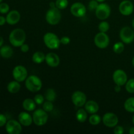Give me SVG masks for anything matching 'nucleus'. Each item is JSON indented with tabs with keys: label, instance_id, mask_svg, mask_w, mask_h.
<instances>
[{
	"label": "nucleus",
	"instance_id": "3c124183",
	"mask_svg": "<svg viewBox=\"0 0 134 134\" xmlns=\"http://www.w3.org/2000/svg\"><path fill=\"white\" fill-rule=\"evenodd\" d=\"M0 57H1V55H0Z\"/></svg>",
	"mask_w": 134,
	"mask_h": 134
},
{
	"label": "nucleus",
	"instance_id": "2f4dec72",
	"mask_svg": "<svg viewBox=\"0 0 134 134\" xmlns=\"http://www.w3.org/2000/svg\"><path fill=\"white\" fill-rule=\"evenodd\" d=\"M54 105L52 104V102L49 101H46L43 103V109L46 112H51L53 110Z\"/></svg>",
	"mask_w": 134,
	"mask_h": 134
},
{
	"label": "nucleus",
	"instance_id": "09e8293b",
	"mask_svg": "<svg viewBox=\"0 0 134 134\" xmlns=\"http://www.w3.org/2000/svg\"><path fill=\"white\" fill-rule=\"evenodd\" d=\"M132 122H133V124H134V115L133 116V118H132Z\"/></svg>",
	"mask_w": 134,
	"mask_h": 134
},
{
	"label": "nucleus",
	"instance_id": "a18cd8bd",
	"mask_svg": "<svg viewBox=\"0 0 134 134\" xmlns=\"http://www.w3.org/2000/svg\"><path fill=\"white\" fill-rule=\"evenodd\" d=\"M96 1H98V2H103V1H105V0H96Z\"/></svg>",
	"mask_w": 134,
	"mask_h": 134
},
{
	"label": "nucleus",
	"instance_id": "8fccbe9b",
	"mask_svg": "<svg viewBox=\"0 0 134 134\" xmlns=\"http://www.w3.org/2000/svg\"><path fill=\"white\" fill-rule=\"evenodd\" d=\"M2 1H3V0H0V3H1L2 2Z\"/></svg>",
	"mask_w": 134,
	"mask_h": 134
},
{
	"label": "nucleus",
	"instance_id": "79ce46f5",
	"mask_svg": "<svg viewBox=\"0 0 134 134\" xmlns=\"http://www.w3.org/2000/svg\"><path fill=\"white\" fill-rule=\"evenodd\" d=\"M3 43H4L3 38L2 37L0 36V48H1V47L3 46Z\"/></svg>",
	"mask_w": 134,
	"mask_h": 134
},
{
	"label": "nucleus",
	"instance_id": "0eeeda50",
	"mask_svg": "<svg viewBox=\"0 0 134 134\" xmlns=\"http://www.w3.org/2000/svg\"><path fill=\"white\" fill-rule=\"evenodd\" d=\"M13 78L15 81L21 82L26 81L27 77V71L23 65H16L13 70Z\"/></svg>",
	"mask_w": 134,
	"mask_h": 134
},
{
	"label": "nucleus",
	"instance_id": "37998d69",
	"mask_svg": "<svg viewBox=\"0 0 134 134\" xmlns=\"http://www.w3.org/2000/svg\"><path fill=\"white\" fill-rule=\"evenodd\" d=\"M49 6H50V8H54V7H56V3L54 2H51L49 4Z\"/></svg>",
	"mask_w": 134,
	"mask_h": 134
},
{
	"label": "nucleus",
	"instance_id": "de8ad7c7",
	"mask_svg": "<svg viewBox=\"0 0 134 134\" xmlns=\"http://www.w3.org/2000/svg\"><path fill=\"white\" fill-rule=\"evenodd\" d=\"M132 26H133V27L134 29V18H133V20H132Z\"/></svg>",
	"mask_w": 134,
	"mask_h": 134
},
{
	"label": "nucleus",
	"instance_id": "a19ab883",
	"mask_svg": "<svg viewBox=\"0 0 134 134\" xmlns=\"http://www.w3.org/2000/svg\"><path fill=\"white\" fill-rule=\"evenodd\" d=\"M115 90L116 92H119L121 90V86H119V85H116V86L115 87Z\"/></svg>",
	"mask_w": 134,
	"mask_h": 134
},
{
	"label": "nucleus",
	"instance_id": "5701e85b",
	"mask_svg": "<svg viewBox=\"0 0 134 134\" xmlns=\"http://www.w3.org/2000/svg\"><path fill=\"white\" fill-rule=\"evenodd\" d=\"M88 118V113L84 109H79L76 113V119L79 122H85Z\"/></svg>",
	"mask_w": 134,
	"mask_h": 134
},
{
	"label": "nucleus",
	"instance_id": "58836bf2",
	"mask_svg": "<svg viewBox=\"0 0 134 134\" xmlns=\"http://www.w3.org/2000/svg\"><path fill=\"white\" fill-rule=\"evenodd\" d=\"M20 50L22 52L26 53V52H27L29 51V50H30V47H29L28 44L24 43V44L20 47Z\"/></svg>",
	"mask_w": 134,
	"mask_h": 134
},
{
	"label": "nucleus",
	"instance_id": "a878e982",
	"mask_svg": "<svg viewBox=\"0 0 134 134\" xmlns=\"http://www.w3.org/2000/svg\"><path fill=\"white\" fill-rule=\"evenodd\" d=\"M124 109L129 113H134V97H132L126 100L124 105Z\"/></svg>",
	"mask_w": 134,
	"mask_h": 134
},
{
	"label": "nucleus",
	"instance_id": "f257e3e1",
	"mask_svg": "<svg viewBox=\"0 0 134 134\" xmlns=\"http://www.w3.org/2000/svg\"><path fill=\"white\" fill-rule=\"evenodd\" d=\"M26 39V32L21 28L13 30L9 37V42L14 47H20L25 43Z\"/></svg>",
	"mask_w": 134,
	"mask_h": 134
},
{
	"label": "nucleus",
	"instance_id": "4be33fe9",
	"mask_svg": "<svg viewBox=\"0 0 134 134\" xmlns=\"http://www.w3.org/2000/svg\"><path fill=\"white\" fill-rule=\"evenodd\" d=\"M22 107L24 109L27 111H33L35 109L36 107V103L34 99H31L30 98H27L24 99L22 103Z\"/></svg>",
	"mask_w": 134,
	"mask_h": 134
},
{
	"label": "nucleus",
	"instance_id": "a211bd4d",
	"mask_svg": "<svg viewBox=\"0 0 134 134\" xmlns=\"http://www.w3.org/2000/svg\"><path fill=\"white\" fill-rule=\"evenodd\" d=\"M18 119L19 122L24 126H30L34 122L32 116L27 112H21L18 115Z\"/></svg>",
	"mask_w": 134,
	"mask_h": 134
},
{
	"label": "nucleus",
	"instance_id": "b1692460",
	"mask_svg": "<svg viewBox=\"0 0 134 134\" xmlns=\"http://www.w3.org/2000/svg\"><path fill=\"white\" fill-rule=\"evenodd\" d=\"M46 55L42 52H35L32 56V60L35 64H41L45 61Z\"/></svg>",
	"mask_w": 134,
	"mask_h": 134
},
{
	"label": "nucleus",
	"instance_id": "c756f323",
	"mask_svg": "<svg viewBox=\"0 0 134 134\" xmlns=\"http://www.w3.org/2000/svg\"><path fill=\"white\" fill-rule=\"evenodd\" d=\"M109 24L107 22H106V21H102V22L99 23V26H98V28H99L100 32L106 33L109 30Z\"/></svg>",
	"mask_w": 134,
	"mask_h": 134
},
{
	"label": "nucleus",
	"instance_id": "f3484780",
	"mask_svg": "<svg viewBox=\"0 0 134 134\" xmlns=\"http://www.w3.org/2000/svg\"><path fill=\"white\" fill-rule=\"evenodd\" d=\"M21 18L20 14L18 10H13L7 13L6 16L7 23L9 25H15L20 21Z\"/></svg>",
	"mask_w": 134,
	"mask_h": 134
},
{
	"label": "nucleus",
	"instance_id": "423d86ee",
	"mask_svg": "<svg viewBox=\"0 0 134 134\" xmlns=\"http://www.w3.org/2000/svg\"><path fill=\"white\" fill-rule=\"evenodd\" d=\"M95 12L98 19L105 20L108 18L111 14V7L107 3H100L98 5Z\"/></svg>",
	"mask_w": 134,
	"mask_h": 134
},
{
	"label": "nucleus",
	"instance_id": "dca6fc26",
	"mask_svg": "<svg viewBox=\"0 0 134 134\" xmlns=\"http://www.w3.org/2000/svg\"><path fill=\"white\" fill-rule=\"evenodd\" d=\"M60 58L54 52H49L46 55L45 62L48 66L51 68H56L60 64Z\"/></svg>",
	"mask_w": 134,
	"mask_h": 134
},
{
	"label": "nucleus",
	"instance_id": "2eb2a0df",
	"mask_svg": "<svg viewBox=\"0 0 134 134\" xmlns=\"http://www.w3.org/2000/svg\"><path fill=\"white\" fill-rule=\"evenodd\" d=\"M119 11L122 15L129 16L133 11V5L130 1L124 0L119 5Z\"/></svg>",
	"mask_w": 134,
	"mask_h": 134
},
{
	"label": "nucleus",
	"instance_id": "20e7f679",
	"mask_svg": "<svg viewBox=\"0 0 134 134\" xmlns=\"http://www.w3.org/2000/svg\"><path fill=\"white\" fill-rule=\"evenodd\" d=\"M61 13L60 9H58L57 7L50 8V9H48L46 13V21L52 26L58 24L61 20Z\"/></svg>",
	"mask_w": 134,
	"mask_h": 134
},
{
	"label": "nucleus",
	"instance_id": "f03ea898",
	"mask_svg": "<svg viewBox=\"0 0 134 134\" xmlns=\"http://www.w3.org/2000/svg\"><path fill=\"white\" fill-rule=\"evenodd\" d=\"M42 81L36 75H30L27 77L25 82V86L29 91L31 92H39L42 88Z\"/></svg>",
	"mask_w": 134,
	"mask_h": 134
},
{
	"label": "nucleus",
	"instance_id": "6ab92c4d",
	"mask_svg": "<svg viewBox=\"0 0 134 134\" xmlns=\"http://www.w3.org/2000/svg\"><path fill=\"white\" fill-rule=\"evenodd\" d=\"M85 110L89 114H95L98 113L99 111V105L94 100H89L86 102L85 105Z\"/></svg>",
	"mask_w": 134,
	"mask_h": 134
},
{
	"label": "nucleus",
	"instance_id": "cd10ccee",
	"mask_svg": "<svg viewBox=\"0 0 134 134\" xmlns=\"http://www.w3.org/2000/svg\"><path fill=\"white\" fill-rule=\"evenodd\" d=\"M113 51L116 54H120L124 51V44L123 42H117L115 43L113 47Z\"/></svg>",
	"mask_w": 134,
	"mask_h": 134
},
{
	"label": "nucleus",
	"instance_id": "c85d7f7f",
	"mask_svg": "<svg viewBox=\"0 0 134 134\" xmlns=\"http://www.w3.org/2000/svg\"><path fill=\"white\" fill-rule=\"evenodd\" d=\"M126 90L128 93L130 94H133L134 93V79H131L127 81L126 83Z\"/></svg>",
	"mask_w": 134,
	"mask_h": 134
},
{
	"label": "nucleus",
	"instance_id": "9d476101",
	"mask_svg": "<svg viewBox=\"0 0 134 134\" xmlns=\"http://www.w3.org/2000/svg\"><path fill=\"white\" fill-rule=\"evenodd\" d=\"M22 124L19 121L15 120H10L5 124V130L9 134H20L22 132Z\"/></svg>",
	"mask_w": 134,
	"mask_h": 134
},
{
	"label": "nucleus",
	"instance_id": "c9c22d12",
	"mask_svg": "<svg viewBox=\"0 0 134 134\" xmlns=\"http://www.w3.org/2000/svg\"><path fill=\"white\" fill-rule=\"evenodd\" d=\"M7 122V119L6 116L3 114L0 113V127H3L5 126Z\"/></svg>",
	"mask_w": 134,
	"mask_h": 134
},
{
	"label": "nucleus",
	"instance_id": "f8f14e48",
	"mask_svg": "<svg viewBox=\"0 0 134 134\" xmlns=\"http://www.w3.org/2000/svg\"><path fill=\"white\" fill-rule=\"evenodd\" d=\"M71 101L76 107H82L86 102V96L82 92L75 91L72 94Z\"/></svg>",
	"mask_w": 134,
	"mask_h": 134
},
{
	"label": "nucleus",
	"instance_id": "39448f33",
	"mask_svg": "<svg viewBox=\"0 0 134 134\" xmlns=\"http://www.w3.org/2000/svg\"><path fill=\"white\" fill-rule=\"evenodd\" d=\"M44 110L41 109L35 110L32 115L34 124L38 126H42L47 124L48 118V114Z\"/></svg>",
	"mask_w": 134,
	"mask_h": 134
},
{
	"label": "nucleus",
	"instance_id": "393cba45",
	"mask_svg": "<svg viewBox=\"0 0 134 134\" xmlns=\"http://www.w3.org/2000/svg\"><path fill=\"white\" fill-rule=\"evenodd\" d=\"M44 98L47 101L53 102L55 101L56 98V91L53 88L47 89L44 93Z\"/></svg>",
	"mask_w": 134,
	"mask_h": 134
},
{
	"label": "nucleus",
	"instance_id": "f704fd0d",
	"mask_svg": "<svg viewBox=\"0 0 134 134\" xmlns=\"http://www.w3.org/2000/svg\"><path fill=\"white\" fill-rule=\"evenodd\" d=\"M98 1L96 0H91L88 3V9L90 10H96V9L98 7Z\"/></svg>",
	"mask_w": 134,
	"mask_h": 134
},
{
	"label": "nucleus",
	"instance_id": "e433bc0d",
	"mask_svg": "<svg viewBox=\"0 0 134 134\" xmlns=\"http://www.w3.org/2000/svg\"><path fill=\"white\" fill-rule=\"evenodd\" d=\"M124 128L121 126H116L113 130V132L115 134H122L124 133Z\"/></svg>",
	"mask_w": 134,
	"mask_h": 134
},
{
	"label": "nucleus",
	"instance_id": "1a4fd4ad",
	"mask_svg": "<svg viewBox=\"0 0 134 134\" xmlns=\"http://www.w3.org/2000/svg\"><path fill=\"white\" fill-rule=\"evenodd\" d=\"M120 38L124 43L130 44L134 40V31L128 26L122 27L120 31Z\"/></svg>",
	"mask_w": 134,
	"mask_h": 134
},
{
	"label": "nucleus",
	"instance_id": "aec40b11",
	"mask_svg": "<svg viewBox=\"0 0 134 134\" xmlns=\"http://www.w3.org/2000/svg\"><path fill=\"white\" fill-rule=\"evenodd\" d=\"M0 55L3 58H10L13 55V50L9 45H4L0 48Z\"/></svg>",
	"mask_w": 134,
	"mask_h": 134
},
{
	"label": "nucleus",
	"instance_id": "7c9ffc66",
	"mask_svg": "<svg viewBox=\"0 0 134 134\" xmlns=\"http://www.w3.org/2000/svg\"><path fill=\"white\" fill-rule=\"evenodd\" d=\"M56 7L60 9H65L68 6V0H56Z\"/></svg>",
	"mask_w": 134,
	"mask_h": 134
},
{
	"label": "nucleus",
	"instance_id": "bb28decb",
	"mask_svg": "<svg viewBox=\"0 0 134 134\" xmlns=\"http://www.w3.org/2000/svg\"><path fill=\"white\" fill-rule=\"evenodd\" d=\"M102 121L100 116L97 114H92L89 118V122L92 126H97Z\"/></svg>",
	"mask_w": 134,
	"mask_h": 134
},
{
	"label": "nucleus",
	"instance_id": "ddd939ff",
	"mask_svg": "<svg viewBox=\"0 0 134 134\" xmlns=\"http://www.w3.org/2000/svg\"><path fill=\"white\" fill-rule=\"evenodd\" d=\"M102 120L105 126L109 128H114L119 123L118 116L113 113H107L103 115Z\"/></svg>",
	"mask_w": 134,
	"mask_h": 134
},
{
	"label": "nucleus",
	"instance_id": "473e14b6",
	"mask_svg": "<svg viewBox=\"0 0 134 134\" xmlns=\"http://www.w3.org/2000/svg\"><path fill=\"white\" fill-rule=\"evenodd\" d=\"M9 5L6 3H0V13L1 14H7L9 12Z\"/></svg>",
	"mask_w": 134,
	"mask_h": 134
},
{
	"label": "nucleus",
	"instance_id": "72a5a7b5",
	"mask_svg": "<svg viewBox=\"0 0 134 134\" xmlns=\"http://www.w3.org/2000/svg\"><path fill=\"white\" fill-rule=\"evenodd\" d=\"M44 96L41 94H36L34 97V101L37 105H41L44 102Z\"/></svg>",
	"mask_w": 134,
	"mask_h": 134
},
{
	"label": "nucleus",
	"instance_id": "7ed1b4c3",
	"mask_svg": "<svg viewBox=\"0 0 134 134\" xmlns=\"http://www.w3.org/2000/svg\"><path fill=\"white\" fill-rule=\"evenodd\" d=\"M43 41L47 47L50 49H58L61 44L58 37L52 32H48L44 34Z\"/></svg>",
	"mask_w": 134,
	"mask_h": 134
},
{
	"label": "nucleus",
	"instance_id": "6e6552de",
	"mask_svg": "<svg viewBox=\"0 0 134 134\" xmlns=\"http://www.w3.org/2000/svg\"><path fill=\"white\" fill-rule=\"evenodd\" d=\"M94 43L99 48H105L109 44V37L105 33H98L94 37Z\"/></svg>",
	"mask_w": 134,
	"mask_h": 134
},
{
	"label": "nucleus",
	"instance_id": "412c9836",
	"mask_svg": "<svg viewBox=\"0 0 134 134\" xmlns=\"http://www.w3.org/2000/svg\"><path fill=\"white\" fill-rule=\"evenodd\" d=\"M20 84L17 81H13L9 82L7 85V90L10 94H16L20 90Z\"/></svg>",
	"mask_w": 134,
	"mask_h": 134
},
{
	"label": "nucleus",
	"instance_id": "49530a36",
	"mask_svg": "<svg viewBox=\"0 0 134 134\" xmlns=\"http://www.w3.org/2000/svg\"><path fill=\"white\" fill-rule=\"evenodd\" d=\"M132 65H133V66L134 67V56H133V59H132Z\"/></svg>",
	"mask_w": 134,
	"mask_h": 134
},
{
	"label": "nucleus",
	"instance_id": "9b49d317",
	"mask_svg": "<svg viewBox=\"0 0 134 134\" xmlns=\"http://www.w3.org/2000/svg\"><path fill=\"white\" fill-rule=\"evenodd\" d=\"M113 79L114 82L116 85L122 86L126 85L127 81H128V77L124 70L116 69L113 74Z\"/></svg>",
	"mask_w": 134,
	"mask_h": 134
},
{
	"label": "nucleus",
	"instance_id": "4468645a",
	"mask_svg": "<svg viewBox=\"0 0 134 134\" xmlns=\"http://www.w3.org/2000/svg\"><path fill=\"white\" fill-rule=\"evenodd\" d=\"M71 13L76 17L85 16L86 13V8L82 3L77 2L71 5L70 9Z\"/></svg>",
	"mask_w": 134,
	"mask_h": 134
},
{
	"label": "nucleus",
	"instance_id": "ea45409f",
	"mask_svg": "<svg viewBox=\"0 0 134 134\" xmlns=\"http://www.w3.org/2000/svg\"><path fill=\"white\" fill-rule=\"evenodd\" d=\"M6 22V18H5L3 16H0V26H3Z\"/></svg>",
	"mask_w": 134,
	"mask_h": 134
},
{
	"label": "nucleus",
	"instance_id": "4c0bfd02",
	"mask_svg": "<svg viewBox=\"0 0 134 134\" xmlns=\"http://www.w3.org/2000/svg\"><path fill=\"white\" fill-rule=\"evenodd\" d=\"M60 43H61V44H64V45L68 44L70 43V38L68 37L67 36L62 37L60 39Z\"/></svg>",
	"mask_w": 134,
	"mask_h": 134
},
{
	"label": "nucleus",
	"instance_id": "c03bdc74",
	"mask_svg": "<svg viewBox=\"0 0 134 134\" xmlns=\"http://www.w3.org/2000/svg\"><path fill=\"white\" fill-rule=\"evenodd\" d=\"M129 133L130 134H134V127H132L129 130Z\"/></svg>",
	"mask_w": 134,
	"mask_h": 134
}]
</instances>
